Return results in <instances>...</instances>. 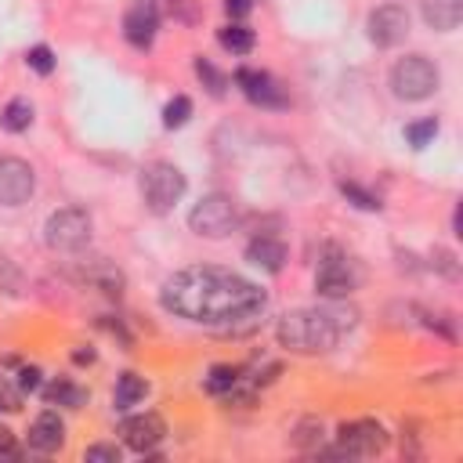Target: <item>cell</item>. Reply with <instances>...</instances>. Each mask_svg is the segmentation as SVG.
Masks as SVG:
<instances>
[{
  "mask_svg": "<svg viewBox=\"0 0 463 463\" xmlns=\"http://www.w3.org/2000/svg\"><path fill=\"white\" fill-rule=\"evenodd\" d=\"M159 304L163 311L192 326L239 329V326H253L264 315L268 293L257 282L242 279L239 271H228L217 264H192L163 279Z\"/></svg>",
  "mask_w": 463,
  "mask_h": 463,
  "instance_id": "1",
  "label": "cell"
},
{
  "mask_svg": "<svg viewBox=\"0 0 463 463\" xmlns=\"http://www.w3.org/2000/svg\"><path fill=\"white\" fill-rule=\"evenodd\" d=\"M354 326H358V307L344 304V297H340V300H326L318 307L286 311L275 326V340L289 354H326Z\"/></svg>",
  "mask_w": 463,
  "mask_h": 463,
  "instance_id": "2",
  "label": "cell"
},
{
  "mask_svg": "<svg viewBox=\"0 0 463 463\" xmlns=\"http://www.w3.org/2000/svg\"><path fill=\"white\" fill-rule=\"evenodd\" d=\"M137 192H141L145 210L156 213V217H163V213H170V210L184 199V192H188V177H184L174 163H166V159H152V163H145V170L137 174Z\"/></svg>",
  "mask_w": 463,
  "mask_h": 463,
  "instance_id": "3",
  "label": "cell"
},
{
  "mask_svg": "<svg viewBox=\"0 0 463 463\" xmlns=\"http://www.w3.org/2000/svg\"><path fill=\"white\" fill-rule=\"evenodd\" d=\"M438 83H441L438 65L427 54H405L387 72V87L398 101H427L438 90Z\"/></svg>",
  "mask_w": 463,
  "mask_h": 463,
  "instance_id": "4",
  "label": "cell"
},
{
  "mask_svg": "<svg viewBox=\"0 0 463 463\" xmlns=\"http://www.w3.org/2000/svg\"><path fill=\"white\" fill-rule=\"evenodd\" d=\"M242 224V210L228 192H206L188 210V228L203 239H224Z\"/></svg>",
  "mask_w": 463,
  "mask_h": 463,
  "instance_id": "5",
  "label": "cell"
},
{
  "mask_svg": "<svg viewBox=\"0 0 463 463\" xmlns=\"http://www.w3.org/2000/svg\"><path fill=\"white\" fill-rule=\"evenodd\" d=\"M362 286V268L351 253H344L340 246H326L318 257V271H315V293L322 300H347V293H354Z\"/></svg>",
  "mask_w": 463,
  "mask_h": 463,
  "instance_id": "6",
  "label": "cell"
},
{
  "mask_svg": "<svg viewBox=\"0 0 463 463\" xmlns=\"http://www.w3.org/2000/svg\"><path fill=\"white\" fill-rule=\"evenodd\" d=\"M90 213L83 206H61L43 221V242L54 253H80L90 242Z\"/></svg>",
  "mask_w": 463,
  "mask_h": 463,
  "instance_id": "7",
  "label": "cell"
},
{
  "mask_svg": "<svg viewBox=\"0 0 463 463\" xmlns=\"http://www.w3.org/2000/svg\"><path fill=\"white\" fill-rule=\"evenodd\" d=\"M409 29H412V18H409V11L402 4H380V7H373L365 14V36L380 51H391V47L405 43Z\"/></svg>",
  "mask_w": 463,
  "mask_h": 463,
  "instance_id": "8",
  "label": "cell"
},
{
  "mask_svg": "<svg viewBox=\"0 0 463 463\" xmlns=\"http://www.w3.org/2000/svg\"><path fill=\"white\" fill-rule=\"evenodd\" d=\"M336 445L351 459H365V456H380L391 445V434L380 420H351L336 427Z\"/></svg>",
  "mask_w": 463,
  "mask_h": 463,
  "instance_id": "9",
  "label": "cell"
},
{
  "mask_svg": "<svg viewBox=\"0 0 463 463\" xmlns=\"http://www.w3.org/2000/svg\"><path fill=\"white\" fill-rule=\"evenodd\" d=\"M235 87L246 94V101H253L260 109H289L286 87L271 72H264V69H253V65L235 69Z\"/></svg>",
  "mask_w": 463,
  "mask_h": 463,
  "instance_id": "10",
  "label": "cell"
},
{
  "mask_svg": "<svg viewBox=\"0 0 463 463\" xmlns=\"http://www.w3.org/2000/svg\"><path fill=\"white\" fill-rule=\"evenodd\" d=\"M36 192V170L22 156H0V206H25Z\"/></svg>",
  "mask_w": 463,
  "mask_h": 463,
  "instance_id": "11",
  "label": "cell"
},
{
  "mask_svg": "<svg viewBox=\"0 0 463 463\" xmlns=\"http://www.w3.org/2000/svg\"><path fill=\"white\" fill-rule=\"evenodd\" d=\"M159 33V4L156 0H134L123 14V40L134 51H148Z\"/></svg>",
  "mask_w": 463,
  "mask_h": 463,
  "instance_id": "12",
  "label": "cell"
},
{
  "mask_svg": "<svg viewBox=\"0 0 463 463\" xmlns=\"http://www.w3.org/2000/svg\"><path fill=\"white\" fill-rule=\"evenodd\" d=\"M119 438H123L127 449L145 456V452H152L166 438V423H163L159 412H134V416H127L119 423Z\"/></svg>",
  "mask_w": 463,
  "mask_h": 463,
  "instance_id": "13",
  "label": "cell"
},
{
  "mask_svg": "<svg viewBox=\"0 0 463 463\" xmlns=\"http://www.w3.org/2000/svg\"><path fill=\"white\" fill-rule=\"evenodd\" d=\"M246 260H250L253 268L268 271V275H279V271L286 268V260H289V250H286V242L275 239V235H253V239L246 242Z\"/></svg>",
  "mask_w": 463,
  "mask_h": 463,
  "instance_id": "14",
  "label": "cell"
},
{
  "mask_svg": "<svg viewBox=\"0 0 463 463\" xmlns=\"http://www.w3.org/2000/svg\"><path fill=\"white\" fill-rule=\"evenodd\" d=\"M29 449L33 452H40V456H51V452H58L61 445H65V423H61V416L58 412H40L33 423H29Z\"/></svg>",
  "mask_w": 463,
  "mask_h": 463,
  "instance_id": "15",
  "label": "cell"
},
{
  "mask_svg": "<svg viewBox=\"0 0 463 463\" xmlns=\"http://www.w3.org/2000/svg\"><path fill=\"white\" fill-rule=\"evenodd\" d=\"M80 279L90 282V286H98V289L109 293V297H119L123 286H127V275H123L112 260H105V257H90V260H83V264H80Z\"/></svg>",
  "mask_w": 463,
  "mask_h": 463,
  "instance_id": "16",
  "label": "cell"
},
{
  "mask_svg": "<svg viewBox=\"0 0 463 463\" xmlns=\"http://www.w3.org/2000/svg\"><path fill=\"white\" fill-rule=\"evenodd\" d=\"M423 25L434 33H452L463 18V0H420Z\"/></svg>",
  "mask_w": 463,
  "mask_h": 463,
  "instance_id": "17",
  "label": "cell"
},
{
  "mask_svg": "<svg viewBox=\"0 0 463 463\" xmlns=\"http://www.w3.org/2000/svg\"><path fill=\"white\" fill-rule=\"evenodd\" d=\"M40 394H43L47 405H65V409H83L87 398H90V394H87L80 383H72L69 376H54L51 383L40 387Z\"/></svg>",
  "mask_w": 463,
  "mask_h": 463,
  "instance_id": "18",
  "label": "cell"
},
{
  "mask_svg": "<svg viewBox=\"0 0 463 463\" xmlns=\"http://www.w3.org/2000/svg\"><path fill=\"white\" fill-rule=\"evenodd\" d=\"M145 394H148V380L127 369V373H119V376H116V391H112V405H116L119 412H127V409H134L137 402H145Z\"/></svg>",
  "mask_w": 463,
  "mask_h": 463,
  "instance_id": "19",
  "label": "cell"
},
{
  "mask_svg": "<svg viewBox=\"0 0 463 463\" xmlns=\"http://www.w3.org/2000/svg\"><path fill=\"white\" fill-rule=\"evenodd\" d=\"M217 43H221L228 54H250L253 43H257V36H253V29H250L246 22H228V25L217 29Z\"/></svg>",
  "mask_w": 463,
  "mask_h": 463,
  "instance_id": "20",
  "label": "cell"
},
{
  "mask_svg": "<svg viewBox=\"0 0 463 463\" xmlns=\"http://www.w3.org/2000/svg\"><path fill=\"white\" fill-rule=\"evenodd\" d=\"M33 127V101L29 98H11L0 109V130L7 134H25Z\"/></svg>",
  "mask_w": 463,
  "mask_h": 463,
  "instance_id": "21",
  "label": "cell"
},
{
  "mask_svg": "<svg viewBox=\"0 0 463 463\" xmlns=\"http://www.w3.org/2000/svg\"><path fill=\"white\" fill-rule=\"evenodd\" d=\"M239 380H242V365H213L210 373H206V380H203V391L206 394H213V398H224V394H232L235 387H239Z\"/></svg>",
  "mask_w": 463,
  "mask_h": 463,
  "instance_id": "22",
  "label": "cell"
},
{
  "mask_svg": "<svg viewBox=\"0 0 463 463\" xmlns=\"http://www.w3.org/2000/svg\"><path fill=\"white\" fill-rule=\"evenodd\" d=\"M322 438H326V427H322V420H315V416L297 420V427L289 430L293 449H300V452H307V456H311V452L322 445Z\"/></svg>",
  "mask_w": 463,
  "mask_h": 463,
  "instance_id": "23",
  "label": "cell"
},
{
  "mask_svg": "<svg viewBox=\"0 0 463 463\" xmlns=\"http://www.w3.org/2000/svg\"><path fill=\"white\" fill-rule=\"evenodd\" d=\"M195 76H199V83L206 87V94H213V98H224V90H228V76L210 61V58H195Z\"/></svg>",
  "mask_w": 463,
  "mask_h": 463,
  "instance_id": "24",
  "label": "cell"
},
{
  "mask_svg": "<svg viewBox=\"0 0 463 463\" xmlns=\"http://www.w3.org/2000/svg\"><path fill=\"white\" fill-rule=\"evenodd\" d=\"M438 130H441L438 116H423V119H412V123H405V141H409L412 148H427V145L438 137Z\"/></svg>",
  "mask_w": 463,
  "mask_h": 463,
  "instance_id": "25",
  "label": "cell"
},
{
  "mask_svg": "<svg viewBox=\"0 0 463 463\" xmlns=\"http://www.w3.org/2000/svg\"><path fill=\"white\" fill-rule=\"evenodd\" d=\"M340 195H344L351 206H358V210H369V213L383 210L380 195H376V192H369V188H362L358 181H340Z\"/></svg>",
  "mask_w": 463,
  "mask_h": 463,
  "instance_id": "26",
  "label": "cell"
},
{
  "mask_svg": "<svg viewBox=\"0 0 463 463\" xmlns=\"http://www.w3.org/2000/svg\"><path fill=\"white\" fill-rule=\"evenodd\" d=\"M188 116H192V98H188V94H174V98L163 105V127H166V130L184 127Z\"/></svg>",
  "mask_w": 463,
  "mask_h": 463,
  "instance_id": "27",
  "label": "cell"
},
{
  "mask_svg": "<svg viewBox=\"0 0 463 463\" xmlns=\"http://www.w3.org/2000/svg\"><path fill=\"white\" fill-rule=\"evenodd\" d=\"M25 65H29L36 76H51L54 65H58V58H54V51H51L47 43H33V47L25 51Z\"/></svg>",
  "mask_w": 463,
  "mask_h": 463,
  "instance_id": "28",
  "label": "cell"
},
{
  "mask_svg": "<svg viewBox=\"0 0 463 463\" xmlns=\"http://www.w3.org/2000/svg\"><path fill=\"white\" fill-rule=\"evenodd\" d=\"M430 268L438 271V275H445V279H459V260H456V253L452 250H445V246H434L430 250Z\"/></svg>",
  "mask_w": 463,
  "mask_h": 463,
  "instance_id": "29",
  "label": "cell"
},
{
  "mask_svg": "<svg viewBox=\"0 0 463 463\" xmlns=\"http://www.w3.org/2000/svg\"><path fill=\"white\" fill-rule=\"evenodd\" d=\"M166 14L174 22H181V25H195L203 7H199V0H166Z\"/></svg>",
  "mask_w": 463,
  "mask_h": 463,
  "instance_id": "30",
  "label": "cell"
},
{
  "mask_svg": "<svg viewBox=\"0 0 463 463\" xmlns=\"http://www.w3.org/2000/svg\"><path fill=\"white\" fill-rule=\"evenodd\" d=\"M0 289L11 293V297L22 293V271H18V264L7 260V257H0Z\"/></svg>",
  "mask_w": 463,
  "mask_h": 463,
  "instance_id": "31",
  "label": "cell"
},
{
  "mask_svg": "<svg viewBox=\"0 0 463 463\" xmlns=\"http://www.w3.org/2000/svg\"><path fill=\"white\" fill-rule=\"evenodd\" d=\"M83 459H90V463H119L123 459V449L119 445H109V441H98V445H87Z\"/></svg>",
  "mask_w": 463,
  "mask_h": 463,
  "instance_id": "32",
  "label": "cell"
},
{
  "mask_svg": "<svg viewBox=\"0 0 463 463\" xmlns=\"http://www.w3.org/2000/svg\"><path fill=\"white\" fill-rule=\"evenodd\" d=\"M22 409V391L18 383H11L4 373H0V412H18Z\"/></svg>",
  "mask_w": 463,
  "mask_h": 463,
  "instance_id": "33",
  "label": "cell"
},
{
  "mask_svg": "<svg viewBox=\"0 0 463 463\" xmlns=\"http://www.w3.org/2000/svg\"><path fill=\"white\" fill-rule=\"evenodd\" d=\"M14 383H18L22 394H36V391L43 387V373H40V365H22Z\"/></svg>",
  "mask_w": 463,
  "mask_h": 463,
  "instance_id": "34",
  "label": "cell"
},
{
  "mask_svg": "<svg viewBox=\"0 0 463 463\" xmlns=\"http://www.w3.org/2000/svg\"><path fill=\"white\" fill-rule=\"evenodd\" d=\"M423 449H420V427L416 423H405L402 427V459H420Z\"/></svg>",
  "mask_w": 463,
  "mask_h": 463,
  "instance_id": "35",
  "label": "cell"
},
{
  "mask_svg": "<svg viewBox=\"0 0 463 463\" xmlns=\"http://www.w3.org/2000/svg\"><path fill=\"white\" fill-rule=\"evenodd\" d=\"M22 456H25V449L18 445V438L7 427H0V463L4 459H22Z\"/></svg>",
  "mask_w": 463,
  "mask_h": 463,
  "instance_id": "36",
  "label": "cell"
},
{
  "mask_svg": "<svg viewBox=\"0 0 463 463\" xmlns=\"http://www.w3.org/2000/svg\"><path fill=\"white\" fill-rule=\"evenodd\" d=\"M224 11H228L232 22H242L253 11V0H224Z\"/></svg>",
  "mask_w": 463,
  "mask_h": 463,
  "instance_id": "37",
  "label": "cell"
},
{
  "mask_svg": "<svg viewBox=\"0 0 463 463\" xmlns=\"http://www.w3.org/2000/svg\"><path fill=\"white\" fill-rule=\"evenodd\" d=\"M94 358H98L94 347H76V351H72V362H76V365H94Z\"/></svg>",
  "mask_w": 463,
  "mask_h": 463,
  "instance_id": "38",
  "label": "cell"
},
{
  "mask_svg": "<svg viewBox=\"0 0 463 463\" xmlns=\"http://www.w3.org/2000/svg\"><path fill=\"white\" fill-rule=\"evenodd\" d=\"M452 235H463V217H459V206L452 210Z\"/></svg>",
  "mask_w": 463,
  "mask_h": 463,
  "instance_id": "39",
  "label": "cell"
}]
</instances>
